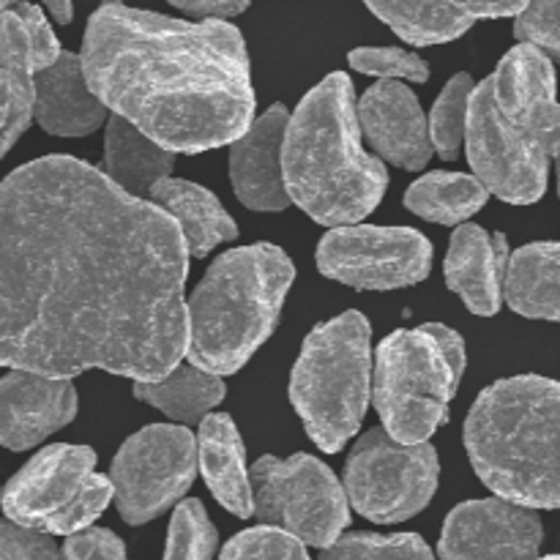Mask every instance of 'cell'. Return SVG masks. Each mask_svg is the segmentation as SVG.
<instances>
[{
	"mask_svg": "<svg viewBox=\"0 0 560 560\" xmlns=\"http://www.w3.org/2000/svg\"><path fill=\"white\" fill-rule=\"evenodd\" d=\"M189 249L167 211L74 156L0 184V366L153 383L186 355Z\"/></svg>",
	"mask_w": 560,
	"mask_h": 560,
	"instance_id": "cell-1",
	"label": "cell"
},
{
	"mask_svg": "<svg viewBox=\"0 0 560 560\" xmlns=\"http://www.w3.org/2000/svg\"><path fill=\"white\" fill-rule=\"evenodd\" d=\"M80 58L104 107L173 153L228 145L252 126L249 58L230 22L170 20L107 0L88 22Z\"/></svg>",
	"mask_w": 560,
	"mask_h": 560,
	"instance_id": "cell-2",
	"label": "cell"
},
{
	"mask_svg": "<svg viewBox=\"0 0 560 560\" xmlns=\"http://www.w3.org/2000/svg\"><path fill=\"white\" fill-rule=\"evenodd\" d=\"M468 162L476 178L514 206H530L547 189L560 156V104L550 58L520 44L470 96Z\"/></svg>",
	"mask_w": 560,
	"mask_h": 560,
	"instance_id": "cell-3",
	"label": "cell"
},
{
	"mask_svg": "<svg viewBox=\"0 0 560 560\" xmlns=\"http://www.w3.org/2000/svg\"><path fill=\"white\" fill-rule=\"evenodd\" d=\"M282 170L290 200L320 224H353L383 200L388 173L361 148L348 74L334 71L301 98L284 131Z\"/></svg>",
	"mask_w": 560,
	"mask_h": 560,
	"instance_id": "cell-4",
	"label": "cell"
},
{
	"mask_svg": "<svg viewBox=\"0 0 560 560\" xmlns=\"http://www.w3.org/2000/svg\"><path fill=\"white\" fill-rule=\"evenodd\" d=\"M465 446L503 501L560 509V383L539 375L492 383L470 408Z\"/></svg>",
	"mask_w": 560,
	"mask_h": 560,
	"instance_id": "cell-5",
	"label": "cell"
},
{
	"mask_svg": "<svg viewBox=\"0 0 560 560\" xmlns=\"http://www.w3.org/2000/svg\"><path fill=\"white\" fill-rule=\"evenodd\" d=\"M293 277L273 244L224 252L186 304L191 364L217 377L238 372L277 328Z\"/></svg>",
	"mask_w": 560,
	"mask_h": 560,
	"instance_id": "cell-6",
	"label": "cell"
},
{
	"mask_svg": "<svg viewBox=\"0 0 560 560\" xmlns=\"http://www.w3.org/2000/svg\"><path fill=\"white\" fill-rule=\"evenodd\" d=\"M463 372V337L441 323L394 331L383 339L372 386L383 430L405 446L430 441L448 419Z\"/></svg>",
	"mask_w": 560,
	"mask_h": 560,
	"instance_id": "cell-7",
	"label": "cell"
},
{
	"mask_svg": "<svg viewBox=\"0 0 560 560\" xmlns=\"http://www.w3.org/2000/svg\"><path fill=\"white\" fill-rule=\"evenodd\" d=\"M370 323L345 312L306 337L290 377V399L317 448L337 454L359 432L370 405Z\"/></svg>",
	"mask_w": 560,
	"mask_h": 560,
	"instance_id": "cell-8",
	"label": "cell"
},
{
	"mask_svg": "<svg viewBox=\"0 0 560 560\" xmlns=\"http://www.w3.org/2000/svg\"><path fill=\"white\" fill-rule=\"evenodd\" d=\"M93 465L88 446L44 448L5 487V517L47 536L80 534L115 495L113 481L93 474Z\"/></svg>",
	"mask_w": 560,
	"mask_h": 560,
	"instance_id": "cell-9",
	"label": "cell"
},
{
	"mask_svg": "<svg viewBox=\"0 0 560 560\" xmlns=\"http://www.w3.org/2000/svg\"><path fill=\"white\" fill-rule=\"evenodd\" d=\"M255 514L312 547H331L350 523L348 492L337 476L310 454L262 457L252 468Z\"/></svg>",
	"mask_w": 560,
	"mask_h": 560,
	"instance_id": "cell-10",
	"label": "cell"
},
{
	"mask_svg": "<svg viewBox=\"0 0 560 560\" xmlns=\"http://www.w3.org/2000/svg\"><path fill=\"white\" fill-rule=\"evenodd\" d=\"M438 470L430 443L405 446L386 430H370L350 452L345 490L361 517L381 525L405 523L432 501Z\"/></svg>",
	"mask_w": 560,
	"mask_h": 560,
	"instance_id": "cell-11",
	"label": "cell"
},
{
	"mask_svg": "<svg viewBox=\"0 0 560 560\" xmlns=\"http://www.w3.org/2000/svg\"><path fill=\"white\" fill-rule=\"evenodd\" d=\"M197 446L186 427L151 424L115 457L109 481L124 523L142 525L167 512L195 479Z\"/></svg>",
	"mask_w": 560,
	"mask_h": 560,
	"instance_id": "cell-12",
	"label": "cell"
},
{
	"mask_svg": "<svg viewBox=\"0 0 560 560\" xmlns=\"http://www.w3.org/2000/svg\"><path fill=\"white\" fill-rule=\"evenodd\" d=\"M317 266L328 279L359 290H397L427 279L432 246L408 228H337L323 235Z\"/></svg>",
	"mask_w": 560,
	"mask_h": 560,
	"instance_id": "cell-13",
	"label": "cell"
},
{
	"mask_svg": "<svg viewBox=\"0 0 560 560\" xmlns=\"http://www.w3.org/2000/svg\"><path fill=\"white\" fill-rule=\"evenodd\" d=\"M63 55L38 5L20 3L0 20V159L36 118V74Z\"/></svg>",
	"mask_w": 560,
	"mask_h": 560,
	"instance_id": "cell-14",
	"label": "cell"
},
{
	"mask_svg": "<svg viewBox=\"0 0 560 560\" xmlns=\"http://www.w3.org/2000/svg\"><path fill=\"white\" fill-rule=\"evenodd\" d=\"M545 530L534 509L503 498L470 501L454 509L443 525V560H536Z\"/></svg>",
	"mask_w": 560,
	"mask_h": 560,
	"instance_id": "cell-15",
	"label": "cell"
},
{
	"mask_svg": "<svg viewBox=\"0 0 560 560\" xmlns=\"http://www.w3.org/2000/svg\"><path fill=\"white\" fill-rule=\"evenodd\" d=\"M77 416V392L66 377L11 370L0 381V446L25 452Z\"/></svg>",
	"mask_w": 560,
	"mask_h": 560,
	"instance_id": "cell-16",
	"label": "cell"
},
{
	"mask_svg": "<svg viewBox=\"0 0 560 560\" xmlns=\"http://www.w3.org/2000/svg\"><path fill=\"white\" fill-rule=\"evenodd\" d=\"M359 126L370 145L402 170H421L432 156L419 98L394 80L377 82L359 102Z\"/></svg>",
	"mask_w": 560,
	"mask_h": 560,
	"instance_id": "cell-17",
	"label": "cell"
},
{
	"mask_svg": "<svg viewBox=\"0 0 560 560\" xmlns=\"http://www.w3.org/2000/svg\"><path fill=\"white\" fill-rule=\"evenodd\" d=\"M290 113L282 104H273L260 120L246 129L244 137L233 142L230 151V178L238 200L255 211H282L290 195L284 184L282 145L288 131Z\"/></svg>",
	"mask_w": 560,
	"mask_h": 560,
	"instance_id": "cell-18",
	"label": "cell"
},
{
	"mask_svg": "<svg viewBox=\"0 0 560 560\" xmlns=\"http://www.w3.org/2000/svg\"><path fill=\"white\" fill-rule=\"evenodd\" d=\"M377 20L416 47L446 44L468 33L479 20L512 16L528 0H364Z\"/></svg>",
	"mask_w": 560,
	"mask_h": 560,
	"instance_id": "cell-19",
	"label": "cell"
},
{
	"mask_svg": "<svg viewBox=\"0 0 560 560\" xmlns=\"http://www.w3.org/2000/svg\"><path fill=\"white\" fill-rule=\"evenodd\" d=\"M509 241L479 224H459L446 255V282L474 315L492 317L501 310L509 268Z\"/></svg>",
	"mask_w": 560,
	"mask_h": 560,
	"instance_id": "cell-20",
	"label": "cell"
},
{
	"mask_svg": "<svg viewBox=\"0 0 560 560\" xmlns=\"http://www.w3.org/2000/svg\"><path fill=\"white\" fill-rule=\"evenodd\" d=\"M102 98L88 85L80 55L63 52L36 74V120L55 137H85L104 124Z\"/></svg>",
	"mask_w": 560,
	"mask_h": 560,
	"instance_id": "cell-21",
	"label": "cell"
},
{
	"mask_svg": "<svg viewBox=\"0 0 560 560\" xmlns=\"http://www.w3.org/2000/svg\"><path fill=\"white\" fill-rule=\"evenodd\" d=\"M197 457H200L202 476L213 498L235 517H252L255 495H252V479L246 474L244 441L230 416L211 413L200 421Z\"/></svg>",
	"mask_w": 560,
	"mask_h": 560,
	"instance_id": "cell-22",
	"label": "cell"
},
{
	"mask_svg": "<svg viewBox=\"0 0 560 560\" xmlns=\"http://www.w3.org/2000/svg\"><path fill=\"white\" fill-rule=\"evenodd\" d=\"M148 197L175 219L189 255L206 257L213 246L233 241L238 235L233 217L202 186L189 184V180L164 178L153 186Z\"/></svg>",
	"mask_w": 560,
	"mask_h": 560,
	"instance_id": "cell-23",
	"label": "cell"
},
{
	"mask_svg": "<svg viewBox=\"0 0 560 560\" xmlns=\"http://www.w3.org/2000/svg\"><path fill=\"white\" fill-rule=\"evenodd\" d=\"M509 306L534 320L560 323V244H528L509 257L506 284Z\"/></svg>",
	"mask_w": 560,
	"mask_h": 560,
	"instance_id": "cell-24",
	"label": "cell"
},
{
	"mask_svg": "<svg viewBox=\"0 0 560 560\" xmlns=\"http://www.w3.org/2000/svg\"><path fill=\"white\" fill-rule=\"evenodd\" d=\"M173 162V151L153 142L135 124L120 115L109 118L107 137H104V164L113 184H118L120 189L135 197L151 195L159 180L170 178Z\"/></svg>",
	"mask_w": 560,
	"mask_h": 560,
	"instance_id": "cell-25",
	"label": "cell"
},
{
	"mask_svg": "<svg viewBox=\"0 0 560 560\" xmlns=\"http://www.w3.org/2000/svg\"><path fill=\"white\" fill-rule=\"evenodd\" d=\"M135 397L153 405L173 421L206 419L224 399V383L200 366H175L167 377L153 383H135Z\"/></svg>",
	"mask_w": 560,
	"mask_h": 560,
	"instance_id": "cell-26",
	"label": "cell"
},
{
	"mask_svg": "<svg viewBox=\"0 0 560 560\" xmlns=\"http://www.w3.org/2000/svg\"><path fill=\"white\" fill-rule=\"evenodd\" d=\"M487 195L490 189L474 175L430 173L410 186L405 206L430 222L463 224L465 219L485 208Z\"/></svg>",
	"mask_w": 560,
	"mask_h": 560,
	"instance_id": "cell-27",
	"label": "cell"
},
{
	"mask_svg": "<svg viewBox=\"0 0 560 560\" xmlns=\"http://www.w3.org/2000/svg\"><path fill=\"white\" fill-rule=\"evenodd\" d=\"M474 80L470 74H457L443 88L441 98L435 102L430 115V140L443 159H454L463 148L468 135L470 96H474Z\"/></svg>",
	"mask_w": 560,
	"mask_h": 560,
	"instance_id": "cell-28",
	"label": "cell"
},
{
	"mask_svg": "<svg viewBox=\"0 0 560 560\" xmlns=\"http://www.w3.org/2000/svg\"><path fill=\"white\" fill-rule=\"evenodd\" d=\"M320 560H435L421 536L397 534H350L339 536L331 547L323 550Z\"/></svg>",
	"mask_w": 560,
	"mask_h": 560,
	"instance_id": "cell-29",
	"label": "cell"
},
{
	"mask_svg": "<svg viewBox=\"0 0 560 560\" xmlns=\"http://www.w3.org/2000/svg\"><path fill=\"white\" fill-rule=\"evenodd\" d=\"M217 528L200 501H184L173 514L164 560H213Z\"/></svg>",
	"mask_w": 560,
	"mask_h": 560,
	"instance_id": "cell-30",
	"label": "cell"
},
{
	"mask_svg": "<svg viewBox=\"0 0 560 560\" xmlns=\"http://www.w3.org/2000/svg\"><path fill=\"white\" fill-rule=\"evenodd\" d=\"M219 560H310L304 541L279 528H252L230 539Z\"/></svg>",
	"mask_w": 560,
	"mask_h": 560,
	"instance_id": "cell-31",
	"label": "cell"
},
{
	"mask_svg": "<svg viewBox=\"0 0 560 560\" xmlns=\"http://www.w3.org/2000/svg\"><path fill=\"white\" fill-rule=\"evenodd\" d=\"M350 66L361 74L388 77V80H413L427 82L430 66L416 52L399 47H359L350 52Z\"/></svg>",
	"mask_w": 560,
	"mask_h": 560,
	"instance_id": "cell-32",
	"label": "cell"
},
{
	"mask_svg": "<svg viewBox=\"0 0 560 560\" xmlns=\"http://www.w3.org/2000/svg\"><path fill=\"white\" fill-rule=\"evenodd\" d=\"M514 36L560 63V0H528L514 20Z\"/></svg>",
	"mask_w": 560,
	"mask_h": 560,
	"instance_id": "cell-33",
	"label": "cell"
},
{
	"mask_svg": "<svg viewBox=\"0 0 560 560\" xmlns=\"http://www.w3.org/2000/svg\"><path fill=\"white\" fill-rule=\"evenodd\" d=\"M0 560H58V547L47 534L0 523Z\"/></svg>",
	"mask_w": 560,
	"mask_h": 560,
	"instance_id": "cell-34",
	"label": "cell"
},
{
	"mask_svg": "<svg viewBox=\"0 0 560 560\" xmlns=\"http://www.w3.org/2000/svg\"><path fill=\"white\" fill-rule=\"evenodd\" d=\"M63 560H126V547L113 530L85 528L69 536L63 545Z\"/></svg>",
	"mask_w": 560,
	"mask_h": 560,
	"instance_id": "cell-35",
	"label": "cell"
},
{
	"mask_svg": "<svg viewBox=\"0 0 560 560\" xmlns=\"http://www.w3.org/2000/svg\"><path fill=\"white\" fill-rule=\"evenodd\" d=\"M167 3L191 11V14H202L206 20H219V16L241 14L252 0H167Z\"/></svg>",
	"mask_w": 560,
	"mask_h": 560,
	"instance_id": "cell-36",
	"label": "cell"
},
{
	"mask_svg": "<svg viewBox=\"0 0 560 560\" xmlns=\"http://www.w3.org/2000/svg\"><path fill=\"white\" fill-rule=\"evenodd\" d=\"M42 3L47 5L55 22H60V25H69L71 14H74V5H71V0H42Z\"/></svg>",
	"mask_w": 560,
	"mask_h": 560,
	"instance_id": "cell-37",
	"label": "cell"
},
{
	"mask_svg": "<svg viewBox=\"0 0 560 560\" xmlns=\"http://www.w3.org/2000/svg\"><path fill=\"white\" fill-rule=\"evenodd\" d=\"M11 3H16V0H0V20H3V14L9 11Z\"/></svg>",
	"mask_w": 560,
	"mask_h": 560,
	"instance_id": "cell-38",
	"label": "cell"
},
{
	"mask_svg": "<svg viewBox=\"0 0 560 560\" xmlns=\"http://www.w3.org/2000/svg\"><path fill=\"white\" fill-rule=\"evenodd\" d=\"M556 170H558V191H560V156L556 159Z\"/></svg>",
	"mask_w": 560,
	"mask_h": 560,
	"instance_id": "cell-39",
	"label": "cell"
},
{
	"mask_svg": "<svg viewBox=\"0 0 560 560\" xmlns=\"http://www.w3.org/2000/svg\"><path fill=\"white\" fill-rule=\"evenodd\" d=\"M541 560H560V556H550V558H541Z\"/></svg>",
	"mask_w": 560,
	"mask_h": 560,
	"instance_id": "cell-40",
	"label": "cell"
}]
</instances>
